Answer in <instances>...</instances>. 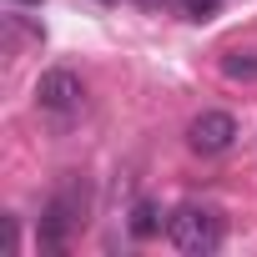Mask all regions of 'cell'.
Masks as SVG:
<instances>
[{
    "instance_id": "cell-1",
    "label": "cell",
    "mask_w": 257,
    "mask_h": 257,
    "mask_svg": "<svg viewBox=\"0 0 257 257\" xmlns=\"http://www.w3.org/2000/svg\"><path fill=\"white\" fill-rule=\"evenodd\" d=\"M167 237H172V247L187 252V257H212V252H222V242H227V222H222V212H217L212 202H182V207L167 217Z\"/></svg>"
},
{
    "instance_id": "cell-2",
    "label": "cell",
    "mask_w": 257,
    "mask_h": 257,
    "mask_svg": "<svg viewBox=\"0 0 257 257\" xmlns=\"http://www.w3.org/2000/svg\"><path fill=\"white\" fill-rule=\"evenodd\" d=\"M81 222H86V192L76 197V187H61L46 202V212H41V247L46 252H61Z\"/></svg>"
},
{
    "instance_id": "cell-3",
    "label": "cell",
    "mask_w": 257,
    "mask_h": 257,
    "mask_svg": "<svg viewBox=\"0 0 257 257\" xmlns=\"http://www.w3.org/2000/svg\"><path fill=\"white\" fill-rule=\"evenodd\" d=\"M81 96H86V86H81V76H76L71 66H51V71H41V81H36V106H41L46 116H71V111H81Z\"/></svg>"
},
{
    "instance_id": "cell-4",
    "label": "cell",
    "mask_w": 257,
    "mask_h": 257,
    "mask_svg": "<svg viewBox=\"0 0 257 257\" xmlns=\"http://www.w3.org/2000/svg\"><path fill=\"white\" fill-rule=\"evenodd\" d=\"M187 147H192L197 157H222V152H232V147H237V116H232V111H202V116H192Z\"/></svg>"
},
{
    "instance_id": "cell-5",
    "label": "cell",
    "mask_w": 257,
    "mask_h": 257,
    "mask_svg": "<svg viewBox=\"0 0 257 257\" xmlns=\"http://www.w3.org/2000/svg\"><path fill=\"white\" fill-rule=\"evenodd\" d=\"M167 217H172V212H162V202H157V197H137V202H132V212H126V232H132L137 242H152V237H162Z\"/></svg>"
},
{
    "instance_id": "cell-6",
    "label": "cell",
    "mask_w": 257,
    "mask_h": 257,
    "mask_svg": "<svg viewBox=\"0 0 257 257\" xmlns=\"http://www.w3.org/2000/svg\"><path fill=\"white\" fill-rule=\"evenodd\" d=\"M222 76L227 81H257V51H227L222 56Z\"/></svg>"
},
{
    "instance_id": "cell-7",
    "label": "cell",
    "mask_w": 257,
    "mask_h": 257,
    "mask_svg": "<svg viewBox=\"0 0 257 257\" xmlns=\"http://www.w3.org/2000/svg\"><path fill=\"white\" fill-rule=\"evenodd\" d=\"M177 11H182L187 21H212V16L222 11V0H177Z\"/></svg>"
},
{
    "instance_id": "cell-8",
    "label": "cell",
    "mask_w": 257,
    "mask_h": 257,
    "mask_svg": "<svg viewBox=\"0 0 257 257\" xmlns=\"http://www.w3.org/2000/svg\"><path fill=\"white\" fill-rule=\"evenodd\" d=\"M16 6H41V0H16Z\"/></svg>"
},
{
    "instance_id": "cell-9",
    "label": "cell",
    "mask_w": 257,
    "mask_h": 257,
    "mask_svg": "<svg viewBox=\"0 0 257 257\" xmlns=\"http://www.w3.org/2000/svg\"><path fill=\"white\" fill-rule=\"evenodd\" d=\"M101 6H116V0H101Z\"/></svg>"
}]
</instances>
